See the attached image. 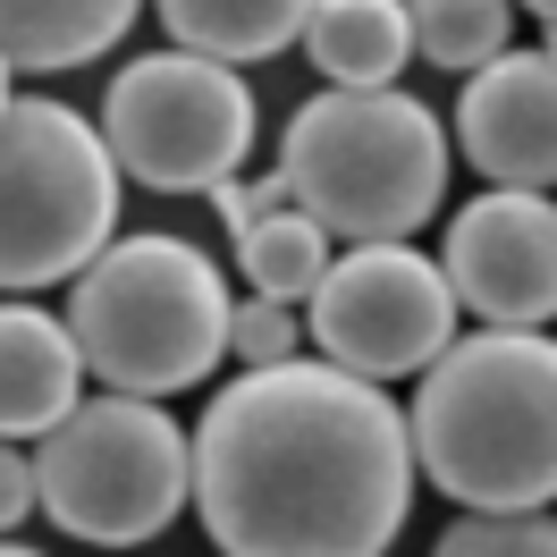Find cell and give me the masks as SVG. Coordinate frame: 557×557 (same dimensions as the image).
<instances>
[{
    "instance_id": "obj_6",
    "label": "cell",
    "mask_w": 557,
    "mask_h": 557,
    "mask_svg": "<svg viewBox=\"0 0 557 557\" xmlns=\"http://www.w3.org/2000/svg\"><path fill=\"white\" fill-rule=\"evenodd\" d=\"M42 516L69 541L94 549H136L170 532L177 507L195 498V440L170 422L161 397H94L69 422H51L35 448Z\"/></svg>"
},
{
    "instance_id": "obj_18",
    "label": "cell",
    "mask_w": 557,
    "mask_h": 557,
    "mask_svg": "<svg viewBox=\"0 0 557 557\" xmlns=\"http://www.w3.org/2000/svg\"><path fill=\"white\" fill-rule=\"evenodd\" d=\"M296 347H305V321H296V305H278V296H245V305H237V321H228V355H237L245 372L287 363Z\"/></svg>"
},
{
    "instance_id": "obj_16",
    "label": "cell",
    "mask_w": 557,
    "mask_h": 557,
    "mask_svg": "<svg viewBox=\"0 0 557 557\" xmlns=\"http://www.w3.org/2000/svg\"><path fill=\"white\" fill-rule=\"evenodd\" d=\"M414 17V51L431 69H490L507 35H516V0H406Z\"/></svg>"
},
{
    "instance_id": "obj_8",
    "label": "cell",
    "mask_w": 557,
    "mask_h": 557,
    "mask_svg": "<svg viewBox=\"0 0 557 557\" xmlns=\"http://www.w3.org/2000/svg\"><path fill=\"white\" fill-rule=\"evenodd\" d=\"M456 313L465 305H456L448 271L406 237H388V245H347L321 271L305 338L363 381H422L456 347Z\"/></svg>"
},
{
    "instance_id": "obj_24",
    "label": "cell",
    "mask_w": 557,
    "mask_h": 557,
    "mask_svg": "<svg viewBox=\"0 0 557 557\" xmlns=\"http://www.w3.org/2000/svg\"><path fill=\"white\" fill-rule=\"evenodd\" d=\"M523 9H532V17H549V9H557V0H523Z\"/></svg>"
},
{
    "instance_id": "obj_9",
    "label": "cell",
    "mask_w": 557,
    "mask_h": 557,
    "mask_svg": "<svg viewBox=\"0 0 557 557\" xmlns=\"http://www.w3.org/2000/svg\"><path fill=\"white\" fill-rule=\"evenodd\" d=\"M456 305L490 330H549L557 321V203L532 186H482L448 220L440 245Z\"/></svg>"
},
{
    "instance_id": "obj_3",
    "label": "cell",
    "mask_w": 557,
    "mask_h": 557,
    "mask_svg": "<svg viewBox=\"0 0 557 557\" xmlns=\"http://www.w3.org/2000/svg\"><path fill=\"white\" fill-rule=\"evenodd\" d=\"M237 296L203 245L186 237H110L69 296V330L85 372L119 397H177L203 388L228 355Z\"/></svg>"
},
{
    "instance_id": "obj_5",
    "label": "cell",
    "mask_w": 557,
    "mask_h": 557,
    "mask_svg": "<svg viewBox=\"0 0 557 557\" xmlns=\"http://www.w3.org/2000/svg\"><path fill=\"white\" fill-rule=\"evenodd\" d=\"M119 152L85 110L17 94L0 110V296L76 278L119 237Z\"/></svg>"
},
{
    "instance_id": "obj_20",
    "label": "cell",
    "mask_w": 557,
    "mask_h": 557,
    "mask_svg": "<svg viewBox=\"0 0 557 557\" xmlns=\"http://www.w3.org/2000/svg\"><path fill=\"white\" fill-rule=\"evenodd\" d=\"M42 507V482H35V456H17V440H0V532H17V523Z\"/></svg>"
},
{
    "instance_id": "obj_11",
    "label": "cell",
    "mask_w": 557,
    "mask_h": 557,
    "mask_svg": "<svg viewBox=\"0 0 557 557\" xmlns=\"http://www.w3.org/2000/svg\"><path fill=\"white\" fill-rule=\"evenodd\" d=\"M85 406V355L76 330L42 305H0V440H42L51 422Z\"/></svg>"
},
{
    "instance_id": "obj_1",
    "label": "cell",
    "mask_w": 557,
    "mask_h": 557,
    "mask_svg": "<svg viewBox=\"0 0 557 557\" xmlns=\"http://www.w3.org/2000/svg\"><path fill=\"white\" fill-rule=\"evenodd\" d=\"M414 473L406 406L330 355L237 372L195 422V516L220 557H388Z\"/></svg>"
},
{
    "instance_id": "obj_17",
    "label": "cell",
    "mask_w": 557,
    "mask_h": 557,
    "mask_svg": "<svg viewBox=\"0 0 557 557\" xmlns=\"http://www.w3.org/2000/svg\"><path fill=\"white\" fill-rule=\"evenodd\" d=\"M431 557H557V516L549 507H507V516L465 507V516L431 541Z\"/></svg>"
},
{
    "instance_id": "obj_13",
    "label": "cell",
    "mask_w": 557,
    "mask_h": 557,
    "mask_svg": "<svg viewBox=\"0 0 557 557\" xmlns=\"http://www.w3.org/2000/svg\"><path fill=\"white\" fill-rule=\"evenodd\" d=\"M177 51H203V60H278L287 42H305L321 0H152Z\"/></svg>"
},
{
    "instance_id": "obj_12",
    "label": "cell",
    "mask_w": 557,
    "mask_h": 557,
    "mask_svg": "<svg viewBox=\"0 0 557 557\" xmlns=\"http://www.w3.org/2000/svg\"><path fill=\"white\" fill-rule=\"evenodd\" d=\"M136 9L144 0H0V60L35 76L85 69L136 26Z\"/></svg>"
},
{
    "instance_id": "obj_19",
    "label": "cell",
    "mask_w": 557,
    "mask_h": 557,
    "mask_svg": "<svg viewBox=\"0 0 557 557\" xmlns=\"http://www.w3.org/2000/svg\"><path fill=\"white\" fill-rule=\"evenodd\" d=\"M211 203H220V220H228V237H245L253 220H271V211L296 203V186H287L278 170L262 177V186H245V177H220V186H211Z\"/></svg>"
},
{
    "instance_id": "obj_23",
    "label": "cell",
    "mask_w": 557,
    "mask_h": 557,
    "mask_svg": "<svg viewBox=\"0 0 557 557\" xmlns=\"http://www.w3.org/2000/svg\"><path fill=\"white\" fill-rule=\"evenodd\" d=\"M541 26H549V60H557V9H549V17H541Z\"/></svg>"
},
{
    "instance_id": "obj_21",
    "label": "cell",
    "mask_w": 557,
    "mask_h": 557,
    "mask_svg": "<svg viewBox=\"0 0 557 557\" xmlns=\"http://www.w3.org/2000/svg\"><path fill=\"white\" fill-rule=\"evenodd\" d=\"M17 102V76H9V60H0V110Z\"/></svg>"
},
{
    "instance_id": "obj_10",
    "label": "cell",
    "mask_w": 557,
    "mask_h": 557,
    "mask_svg": "<svg viewBox=\"0 0 557 557\" xmlns=\"http://www.w3.org/2000/svg\"><path fill=\"white\" fill-rule=\"evenodd\" d=\"M456 152L482 186H557V60L549 51H498L456 94Z\"/></svg>"
},
{
    "instance_id": "obj_4",
    "label": "cell",
    "mask_w": 557,
    "mask_h": 557,
    "mask_svg": "<svg viewBox=\"0 0 557 557\" xmlns=\"http://www.w3.org/2000/svg\"><path fill=\"white\" fill-rule=\"evenodd\" d=\"M278 177L338 245L414 237L448 203V127L397 85H330L287 119Z\"/></svg>"
},
{
    "instance_id": "obj_22",
    "label": "cell",
    "mask_w": 557,
    "mask_h": 557,
    "mask_svg": "<svg viewBox=\"0 0 557 557\" xmlns=\"http://www.w3.org/2000/svg\"><path fill=\"white\" fill-rule=\"evenodd\" d=\"M0 557H42V549H17V541H0Z\"/></svg>"
},
{
    "instance_id": "obj_2",
    "label": "cell",
    "mask_w": 557,
    "mask_h": 557,
    "mask_svg": "<svg viewBox=\"0 0 557 557\" xmlns=\"http://www.w3.org/2000/svg\"><path fill=\"white\" fill-rule=\"evenodd\" d=\"M414 465L456 507H549L557 498V338L541 330H473L422 372Z\"/></svg>"
},
{
    "instance_id": "obj_7",
    "label": "cell",
    "mask_w": 557,
    "mask_h": 557,
    "mask_svg": "<svg viewBox=\"0 0 557 557\" xmlns=\"http://www.w3.org/2000/svg\"><path fill=\"white\" fill-rule=\"evenodd\" d=\"M102 136L152 195H211L253 152V85L203 51H144L110 76Z\"/></svg>"
},
{
    "instance_id": "obj_15",
    "label": "cell",
    "mask_w": 557,
    "mask_h": 557,
    "mask_svg": "<svg viewBox=\"0 0 557 557\" xmlns=\"http://www.w3.org/2000/svg\"><path fill=\"white\" fill-rule=\"evenodd\" d=\"M330 262H338V237H330L305 203L271 211V220H253V228L237 237L245 287H253V296H278V305H313V287H321Z\"/></svg>"
},
{
    "instance_id": "obj_14",
    "label": "cell",
    "mask_w": 557,
    "mask_h": 557,
    "mask_svg": "<svg viewBox=\"0 0 557 557\" xmlns=\"http://www.w3.org/2000/svg\"><path fill=\"white\" fill-rule=\"evenodd\" d=\"M305 51L330 85H397V69L414 60V17L406 0H321Z\"/></svg>"
}]
</instances>
